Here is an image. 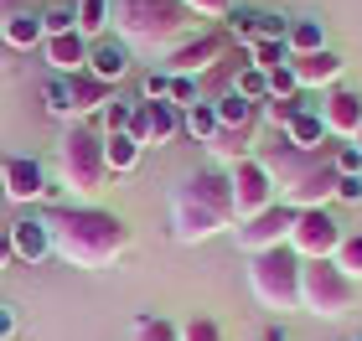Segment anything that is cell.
I'll use <instances>...</instances> for the list:
<instances>
[{
    "label": "cell",
    "instance_id": "obj_16",
    "mask_svg": "<svg viewBox=\"0 0 362 341\" xmlns=\"http://www.w3.org/2000/svg\"><path fill=\"white\" fill-rule=\"evenodd\" d=\"M290 68H295V83H300V93L310 88H337V78H341V52H332V47H321V52H305V57H290Z\"/></svg>",
    "mask_w": 362,
    "mask_h": 341
},
{
    "label": "cell",
    "instance_id": "obj_46",
    "mask_svg": "<svg viewBox=\"0 0 362 341\" xmlns=\"http://www.w3.org/2000/svg\"><path fill=\"white\" fill-rule=\"evenodd\" d=\"M16 326H21V321H16V311H11V305H0V341H11Z\"/></svg>",
    "mask_w": 362,
    "mask_h": 341
},
{
    "label": "cell",
    "instance_id": "obj_39",
    "mask_svg": "<svg viewBox=\"0 0 362 341\" xmlns=\"http://www.w3.org/2000/svg\"><path fill=\"white\" fill-rule=\"evenodd\" d=\"M181 341H223V326L212 316H192L187 326H181Z\"/></svg>",
    "mask_w": 362,
    "mask_h": 341
},
{
    "label": "cell",
    "instance_id": "obj_22",
    "mask_svg": "<svg viewBox=\"0 0 362 341\" xmlns=\"http://www.w3.org/2000/svg\"><path fill=\"white\" fill-rule=\"evenodd\" d=\"M140 155H145V145L129 140L124 129H119V135H104V166H109V176H129L140 166Z\"/></svg>",
    "mask_w": 362,
    "mask_h": 341
},
{
    "label": "cell",
    "instance_id": "obj_1",
    "mask_svg": "<svg viewBox=\"0 0 362 341\" xmlns=\"http://www.w3.org/2000/svg\"><path fill=\"white\" fill-rule=\"evenodd\" d=\"M42 222L52 227V253L73 269H109L129 249V222L109 207H47Z\"/></svg>",
    "mask_w": 362,
    "mask_h": 341
},
{
    "label": "cell",
    "instance_id": "obj_51",
    "mask_svg": "<svg viewBox=\"0 0 362 341\" xmlns=\"http://www.w3.org/2000/svg\"><path fill=\"white\" fill-rule=\"evenodd\" d=\"M347 341H362V336H347Z\"/></svg>",
    "mask_w": 362,
    "mask_h": 341
},
{
    "label": "cell",
    "instance_id": "obj_9",
    "mask_svg": "<svg viewBox=\"0 0 362 341\" xmlns=\"http://www.w3.org/2000/svg\"><path fill=\"white\" fill-rule=\"evenodd\" d=\"M228 52H233V37H228V31H197V37H187L181 47L166 52V73L171 78H207Z\"/></svg>",
    "mask_w": 362,
    "mask_h": 341
},
{
    "label": "cell",
    "instance_id": "obj_10",
    "mask_svg": "<svg viewBox=\"0 0 362 341\" xmlns=\"http://www.w3.org/2000/svg\"><path fill=\"white\" fill-rule=\"evenodd\" d=\"M124 135H129V140H140L145 150H151V145H171V140L181 135V109L166 104V99H135Z\"/></svg>",
    "mask_w": 362,
    "mask_h": 341
},
{
    "label": "cell",
    "instance_id": "obj_21",
    "mask_svg": "<svg viewBox=\"0 0 362 341\" xmlns=\"http://www.w3.org/2000/svg\"><path fill=\"white\" fill-rule=\"evenodd\" d=\"M42 109L52 114V119H62V124H73L78 119V93H73V78H47L42 83Z\"/></svg>",
    "mask_w": 362,
    "mask_h": 341
},
{
    "label": "cell",
    "instance_id": "obj_31",
    "mask_svg": "<svg viewBox=\"0 0 362 341\" xmlns=\"http://www.w3.org/2000/svg\"><path fill=\"white\" fill-rule=\"evenodd\" d=\"M300 109H310V99L305 93H295V99H264L259 104V114H264V124H274V129H285Z\"/></svg>",
    "mask_w": 362,
    "mask_h": 341
},
{
    "label": "cell",
    "instance_id": "obj_40",
    "mask_svg": "<svg viewBox=\"0 0 362 341\" xmlns=\"http://www.w3.org/2000/svg\"><path fill=\"white\" fill-rule=\"evenodd\" d=\"M285 37H290V16L259 11V42H285Z\"/></svg>",
    "mask_w": 362,
    "mask_h": 341
},
{
    "label": "cell",
    "instance_id": "obj_45",
    "mask_svg": "<svg viewBox=\"0 0 362 341\" xmlns=\"http://www.w3.org/2000/svg\"><path fill=\"white\" fill-rule=\"evenodd\" d=\"M337 202L362 207V176H341V181H337Z\"/></svg>",
    "mask_w": 362,
    "mask_h": 341
},
{
    "label": "cell",
    "instance_id": "obj_14",
    "mask_svg": "<svg viewBox=\"0 0 362 341\" xmlns=\"http://www.w3.org/2000/svg\"><path fill=\"white\" fill-rule=\"evenodd\" d=\"M321 119H326V129H332V140H352L362 129V93L357 88H326Z\"/></svg>",
    "mask_w": 362,
    "mask_h": 341
},
{
    "label": "cell",
    "instance_id": "obj_38",
    "mask_svg": "<svg viewBox=\"0 0 362 341\" xmlns=\"http://www.w3.org/2000/svg\"><path fill=\"white\" fill-rule=\"evenodd\" d=\"M166 104H176V109H192V104H202V83H197V78H171V93H166Z\"/></svg>",
    "mask_w": 362,
    "mask_h": 341
},
{
    "label": "cell",
    "instance_id": "obj_29",
    "mask_svg": "<svg viewBox=\"0 0 362 341\" xmlns=\"http://www.w3.org/2000/svg\"><path fill=\"white\" fill-rule=\"evenodd\" d=\"M129 341H181V326H171L166 316H135L129 321Z\"/></svg>",
    "mask_w": 362,
    "mask_h": 341
},
{
    "label": "cell",
    "instance_id": "obj_32",
    "mask_svg": "<svg viewBox=\"0 0 362 341\" xmlns=\"http://www.w3.org/2000/svg\"><path fill=\"white\" fill-rule=\"evenodd\" d=\"M249 62L259 73H274V68H285V62H290V47L285 42H254L249 47Z\"/></svg>",
    "mask_w": 362,
    "mask_h": 341
},
{
    "label": "cell",
    "instance_id": "obj_28",
    "mask_svg": "<svg viewBox=\"0 0 362 341\" xmlns=\"http://www.w3.org/2000/svg\"><path fill=\"white\" fill-rule=\"evenodd\" d=\"M78 37L83 42H98L104 37V26H109V11H114V0H78Z\"/></svg>",
    "mask_w": 362,
    "mask_h": 341
},
{
    "label": "cell",
    "instance_id": "obj_7",
    "mask_svg": "<svg viewBox=\"0 0 362 341\" xmlns=\"http://www.w3.org/2000/svg\"><path fill=\"white\" fill-rule=\"evenodd\" d=\"M228 186H233V217L238 222L279 202V186H274V176H269V166L259 155L233 160V166H228Z\"/></svg>",
    "mask_w": 362,
    "mask_h": 341
},
{
    "label": "cell",
    "instance_id": "obj_15",
    "mask_svg": "<svg viewBox=\"0 0 362 341\" xmlns=\"http://www.w3.org/2000/svg\"><path fill=\"white\" fill-rule=\"evenodd\" d=\"M88 47L78 31H62V37H47L42 42V62L52 68L57 78H78V73H88Z\"/></svg>",
    "mask_w": 362,
    "mask_h": 341
},
{
    "label": "cell",
    "instance_id": "obj_12",
    "mask_svg": "<svg viewBox=\"0 0 362 341\" xmlns=\"http://www.w3.org/2000/svg\"><path fill=\"white\" fill-rule=\"evenodd\" d=\"M223 227H233V217H228V213H218V207L187 197V191H176V197H171V238H176V243H202V238H212V233H223Z\"/></svg>",
    "mask_w": 362,
    "mask_h": 341
},
{
    "label": "cell",
    "instance_id": "obj_23",
    "mask_svg": "<svg viewBox=\"0 0 362 341\" xmlns=\"http://www.w3.org/2000/svg\"><path fill=\"white\" fill-rule=\"evenodd\" d=\"M218 109H212L207 99L202 104H192V109H181V135H192L197 145H212V140H218Z\"/></svg>",
    "mask_w": 362,
    "mask_h": 341
},
{
    "label": "cell",
    "instance_id": "obj_25",
    "mask_svg": "<svg viewBox=\"0 0 362 341\" xmlns=\"http://www.w3.org/2000/svg\"><path fill=\"white\" fill-rule=\"evenodd\" d=\"M212 155H223L228 166H233V160H243V155H254L259 150V129H218V140L207 145Z\"/></svg>",
    "mask_w": 362,
    "mask_h": 341
},
{
    "label": "cell",
    "instance_id": "obj_33",
    "mask_svg": "<svg viewBox=\"0 0 362 341\" xmlns=\"http://www.w3.org/2000/svg\"><path fill=\"white\" fill-rule=\"evenodd\" d=\"M233 93H243V99H254V104H264V99H269V73H259L254 62H249V68H238Z\"/></svg>",
    "mask_w": 362,
    "mask_h": 341
},
{
    "label": "cell",
    "instance_id": "obj_26",
    "mask_svg": "<svg viewBox=\"0 0 362 341\" xmlns=\"http://www.w3.org/2000/svg\"><path fill=\"white\" fill-rule=\"evenodd\" d=\"M0 42L11 47V52H31V47H42V11H26L16 16V21L0 31Z\"/></svg>",
    "mask_w": 362,
    "mask_h": 341
},
{
    "label": "cell",
    "instance_id": "obj_19",
    "mask_svg": "<svg viewBox=\"0 0 362 341\" xmlns=\"http://www.w3.org/2000/svg\"><path fill=\"white\" fill-rule=\"evenodd\" d=\"M279 135H285L295 150H326V145H332V129H326V119H321V104L300 109L285 129H279Z\"/></svg>",
    "mask_w": 362,
    "mask_h": 341
},
{
    "label": "cell",
    "instance_id": "obj_24",
    "mask_svg": "<svg viewBox=\"0 0 362 341\" xmlns=\"http://www.w3.org/2000/svg\"><path fill=\"white\" fill-rule=\"evenodd\" d=\"M73 93H78V119H98V109L114 99V88L98 83L93 73H78V78H73Z\"/></svg>",
    "mask_w": 362,
    "mask_h": 341
},
{
    "label": "cell",
    "instance_id": "obj_48",
    "mask_svg": "<svg viewBox=\"0 0 362 341\" xmlns=\"http://www.w3.org/2000/svg\"><path fill=\"white\" fill-rule=\"evenodd\" d=\"M264 341H285V326H269V331H264Z\"/></svg>",
    "mask_w": 362,
    "mask_h": 341
},
{
    "label": "cell",
    "instance_id": "obj_13",
    "mask_svg": "<svg viewBox=\"0 0 362 341\" xmlns=\"http://www.w3.org/2000/svg\"><path fill=\"white\" fill-rule=\"evenodd\" d=\"M0 191H6L16 207L42 202V197H47V171H42V160H31V155H11L6 166H0Z\"/></svg>",
    "mask_w": 362,
    "mask_h": 341
},
{
    "label": "cell",
    "instance_id": "obj_6",
    "mask_svg": "<svg viewBox=\"0 0 362 341\" xmlns=\"http://www.w3.org/2000/svg\"><path fill=\"white\" fill-rule=\"evenodd\" d=\"M357 305V280H347L332 258H305L300 264V311L337 321Z\"/></svg>",
    "mask_w": 362,
    "mask_h": 341
},
{
    "label": "cell",
    "instance_id": "obj_17",
    "mask_svg": "<svg viewBox=\"0 0 362 341\" xmlns=\"http://www.w3.org/2000/svg\"><path fill=\"white\" fill-rule=\"evenodd\" d=\"M129 62H135V52L119 42V37H98L93 47H88V73L98 78V83H124L129 78Z\"/></svg>",
    "mask_w": 362,
    "mask_h": 341
},
{
    "label": "cell",
    "instance_id": "obj_50",
    "mask_svg": "<svg viewBox=\"0 0 362 341\" xmlns=\"http://www.w3.org/2000/svg\"><path fill=\"white\" fill-rule=\"evenodd\" d=\"M352 145H357V150H362V129H357V135H352Z\"/></svg>",
    "mask_w": 362,
    "mask_h": 341
},
{
    "label": "cell",
    "instance_id": "obj_44",
    "mask_svg": "<svg viewBox=\"0 0 362 341\" xmlns=\"http://www.w3.org/2000/svg\"><path fill=\"white\" fill-rule=\"evenodd\" d=\"M26 11H42L37 0H0V31H6L16 16H26Z\"/></svg>",
    "mask_w": 362,
    "mask_h": 341
},
{
    "label": "cell",
    "instance_id": "obj_20",
    "mask_svg": "<svg viewBox=\"0 0 362 341\" xmlns=\"http://www.w3.org/2000/svg\"><path fill=\"white\" fill-rule=\"evenodd\" d=\"M207 104L218 109V124H223V129H259V124H264L259 104H254V99H243V93H233V88L218 93V99H207Z\"/></svg>",
    "mask_w": 362,
    "mask_h": 341
},
{
    "label": "cell",
    "instance_id": "obj_11",
    "mask_svg": "<svg viewBox=\"0 0 362 341\" xmlns=\"http://www.w3.org/2000/svg\"><path fill=\"white\" fill-rule=\"evenodd\" d=\"M290 227H295V207H290V202H274V207H264V213L243 217L233 238H238V249L254 258V253H264V249L290 243Z\"/></svg>",
    "mask_w": 362,
    "mask_h": 341
},
{
    "label": "cell",
    "instance_id": "obj_43",
    "mask_svg": "<svg viewBox=\"0 0 362 341\" xmlns=\"http://www.w3.org/2000/svg\"><path fill=\"white\" fill-rule=\"evenodd\" d=\"M166 93H171V73H166V68L145 73V83H140V99H166Z\"/></svg>",
    "mask_w": 362,
    "mask_h": 341
},
{
    "label": "cell",
    "instance_id": "obj_27",
    "mask_svg": "<svg viewBox=\"0 0 362 341\" xmlns=\"http://www.w3.org/2000/svg\"><path fill=\"white\" fill-rule=\"evenodd\" d=\"M285 47H290V57L321 52V47H326V31H321V21H310V16H295V21H290V37H285Z\"/></svg>",
    "mask_w": 362,
    "mask_h": 341
},
{
    "label": "cell",
    "instance_id": "obj_41",
    "mask_svg": "<svg viewBox=\"0 0 362 341\" xmlns=\"http://www.w3.org/2000/svg\"><path fill=\"white\" fill-rule=\"evenodd\" d=\"M300 93V83H295V68L285 62V68H274L269 73V99H295Z\"/></svg>",
    "mask_w": 362,
    "mask_h": 341
},
{
    "label": "cell",
    "instance_id": "obj_18",
    "mask_svg": "<svg viewBox=\"0 0 362 341\" xmlns=\"http://www.w3.org/2000/svg\"><path fill=\"white\" fill-rule=\"evenodd\" d=\"M6 238H11L16 264H42V258L52 253V227H47L42 217H16Z\"/></svg>",
    "mask_w": 362,
    "mask_h": 341
},
{
    "label": "cell",
    "instance_id": "obj_5",
    "mask_svg": "<svg viewBox=\"0 0 362 341\" xmlns=\"http://www.w3.org/2000/svg\"><path fill=\"white\" fill-rule=\"evenodd\" d=\"M300 264H305V258L295 253L290 243L254 253L249 258V289H254V300L264 305V311H295V305H300Z\"/></svg>",
    "mask_w": 362,
    "mask_h": 341
},
{
    "label": "cell",
    "instance_id": "obj_49",
    "mask_svg": "<svg viewBox=\"0 0 362 341\" xmlns=\"http://www.w3.org/2000/svg\"><path fill=\"white\" fill-rule=\"evenodd\" d=\"M11 57H16V52H11V47H6V42H0V68H6V62H11Z\"/></svg>",
    "mask_w": 362,
    "mask_h": 341
},
{
    "label": "cell",
    "instance_id": "obj_36",
    "mask_svg": "<svg viewBox=\"0 0 362 341\" xmlns=\"http://www.w3.org/2000/svg\"><path fill=\"white\" fill-rule=\"evenodd\" d=\"M62 31H78V11L73 6H47L42 11V42L47 37H62Z\"/></svg>",
    "mask_w": 362,
    "mask_h": 341
},
{
    "label": "cell",
    "instance_id": "obj_37",
    "mask_svg": "<svg viewBox=\"0 0 362 341\" xmlns=\"http://www.w3.org/2000/svg\"><path fill=\"white\" fill-rule=\"evenodd\" d=\"M332 166L337 176H362V150L352 140H332Z\"/></svg>",
    "mask_w": 362,
    "mask_h": 341
},
{
    "label": "cell",
    "instance_id": "obj_8",
    "mask_svg": "<svg viewBox=\"0 0 362 341\" xmlns=\"http://www.w3.org/2000/svg\"><path fill=\"white\" fill-rule=\"evenodd\" d=\"M341 238H347V227L337 222L332 207H305V213H295L290 249L300 253V258H337Z\"/></svg>",
    "mask_w": 362,
    "mask_h": 341
},
{
    "label": "cell",
    "instance_id": "obj_47",
    "mask_svg": "<svg viewBox=\"0 0 362 341\" xmlns=\"http://www.w3.org/2000/svg\"><path fill=\"white\" fill-rule=\"evenodd\" d=\"M6 264H16V253H11V238H0V269Z\"/></svg>",
    "mask_w": 362,
    "mask_h": 341
},
{
    "label": "cell",
    "instance_id": "obj_2",
    "mask_svg": "<svg viewBox=\"0 0 362 341\" xmlns=\"http://www.w3.org/2000/svg\"><path fill=\"white\" fill-rule=\"evenodd\" d=\"M254 155L269 166L274 186H279V202H290L295 213L337 202V181H341V176L332 166V145H326V150H295L285 135H274L269 145H259Z\"/></svg>",
    "mask_w": 362,
    "mask_h": 341
},
{
    "label": "cell",
    "instance_id": "obj_35",
    "mask_svg": "<svg viewBox=\"0 0 362 341\" xmlns=\"http://www.w3.org/2000/svg\"><path fill=\"white\" fill-rule=\"evenodd\" d=\"M129 109H135V104H129V99H119V93H114V99L104 104V109H98V129H104V135H119V129L129 124Z\"/></svg>",
    "mask_w": 362,
    "mask_h": 341
},
{
    "label": "cell",
    "instance_id": "obj_34",
    "mask_svg": "<svg viewBox=\"0 0 362 341\" xmlns=\"http://www.w3.org/2000/svg\"><path fill=\"white\" fill-rule=\"evenodd\" d=\"M332 264L347 274V280H362V233H347V238H341V249H337Z\"/></svg>",
    "mask_w": 362,
    "mask_h": 341
},
{
    "label": "cell",
    "instance_id": "obj_42",
    "mask_svg": "<svg viewBox=\"0 0 362 341\" xmlns=\"http://www.w3.org/2000/svg\"><path fill=\"white\" fill-rule=\"evenodd\" d=\"M192 16H202V21H228V11H233V0H181Z\"/></svg>",
    "mask_w": 362,
    "mask_h": 341
},
{
    "label": "cell",
    "instance_id": "obj_30",
    "mask_svg": "<svg viewBox=\"0 0 362 341\" xmlns=\"http://www.w3.org/2000/svg\"><path fill=\"white\" fill-rule=\"evenodd\" d=\"M228 37H233V42H243V47H254L259 42V11L254 6H233V11H228Z\"/></svg>",
    "mask_w": 362,
    "mask_h": 341
},
{
    "label": "cell",
    "instance_id": "obj_4",
    "mask_svg": "<svg viewBox=\"0 0 362 341\" xmlns=\"http://www.w3.org/2000/svg\"><path fill=\"white\" fill-rule=\"evenodd\" d=\"M57 176L62 186L78 191V197H93V191H104L114 176L104 166V129H98L93 119H73L68 129H62L57 140Z\"/></svg>",
    "mask_w": 362,
    "mask_h": 341
},
{
    "label": "cell",
    "instance_id": "obj_3",
    "mask_svg": "<svg viewBox=\"0 0 362 341\" xmlns=\"http://www.w3.org/2000/svg\"><path fill=\"white\" fill-rule=\"evenodd\" d=\"M192 21L197 16L181 0H114V11H109V26L119 31V42L129 52H160V57L187 37H197Z\"/></svg>",
    "mask_w": 362,
    "mask_h": 341
}]
</instances>
